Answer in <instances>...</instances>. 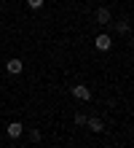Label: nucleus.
Returning a JSON list of instances; mask_svg holds the SVG:
<instances>
[{"label":"nucleus","mask_w":134,"mask_h":148,"mask_svg":"<svg viewBox=\"0 0 134 148\" xmlns=\"http://www.w3.org/2000/svg\"><path fill=\"white\" fill-rule=\"evenodd\" d=\"M70 92H73V97H75V100H80V102H88V100H91V89H88L86 84H75Z\"/></svg>","instance_id":"obj_1"},{"label":"nucleus","mask_w":134,"mask_h":148,"mask_svg":"<svg viewBox=\"0 0 134 148\" xmlns=\"http://www.w3.org/2000/svg\"><path fill=\"white\" fill-rule=\"evenodd\" d=\"M5 70L11 73V75H19V73L24 70V62H22V59H16V57H11V59L5 62Z\"/></svg>","instance_id":"obj_2"},{"label":"nucleus","mask_w":134,"mask_h":148,"mask_svg":"<svg viewBox=\"0 0 134 148\" xmlns=\"http://www.w3.org/2000/svg\"><path fill=\"white\" fill-rule=\"evenodd\" d=\"M94 46H97V51H110V46H113V38L110 35H97V40H94Z\"/></svg>","instance_id":"obj_3"},{"label":"nucleus","mask_w":134,"mask_h":148,"mask_svg":"<svg viewBox=\"0 0 134 148\" xmlns=\"http://www.w3.org/2000/svg\"><path fill=\"white\" fill-rule=\"evenodd\" d=\"M5 132H8V137H11V140H16V137H22V135H24V127L19 124V121H11Z\"/></svg>","instance_id":"obj_4"},{"label":"nucleus","mask_w":134,"mask_h":148,"mask_svg":"<svg viewBox=\"0 0 134 148\" xmlns=\"http://www.w3.org/2000/svg\"><path fill=\"white\" fill-rule=\"evenodd\" d=\"M94 19H97V24H110L113 16H110L107 8H97V11H94Z\"/></svg>","instance_id":"obj_5"},{"label":"nucleus","mask_w":134,"mask_h":148,"mask_svg":"<svg viewBox=\"0 0 134 148\" xmlns=\"http://www.w3.org/2000/svg\"><path fill=\"white\" fill-rule=\"evenodd\" d=\"M86 124L91 127V132H102V129H105V124H102L99 119H86Z\"/></svg>","instance_id":"obj_6"},{"label":"nucleus","mask_w":134,"mask_h":148,"mask_svg":"<svg viewBox=\"0 0 134 148\" xmlns=\"http://www.w3.org/2000/svg\"><path fill=\"white\" fill-rule=\"evenodd\" d=\"M115 27H118V32H123V35H126V32L131 30V24H129V19H121V22H115Z\"/></svg>","instance_id":"obj_7"},{"label":"nucleus","mask_w":134,"mask_h":148,"mask_svg":"<svg viewBox=\"0 0 134 148\" xmlns=\"http://www.w3.org/2000/svg\"><path fill=\"white\" fill-rule=\"evenodd\" d=\"M43 3H46V0H27V5H30L32 11H38V8H43Z\"/></svg>","instance_id":"obj_8"},{"label":"nucleus","mask_w":134,"mask_h":148,"mask_svg":"<svg viewBox=\"0 0 134 148\" xmlns=\"http://www.w3.org/2000/svg\"><path fill=\"white\" fill-rule=\"evenodd\" d=\"M75 124H78V127L86 124V113H75Z\"/></svg>","instance_id":"obj_9"},{"label":"nucleus","mask_w":134,"mask_h":148,"mask_svg":"<svg viewBox=\"0 0 134 148\" xmlns=\"http://www.w3.org/2000/svg\"><path fill=\"white\" fill-rule=\"evenodd\" d=\"M40 137H43V135L38 132V129H32V132H30V140H32V143H40Z\"/></svg>","instance_id":"obj_10"}]
</instances>
